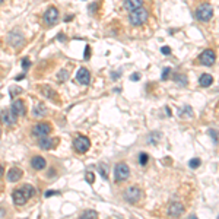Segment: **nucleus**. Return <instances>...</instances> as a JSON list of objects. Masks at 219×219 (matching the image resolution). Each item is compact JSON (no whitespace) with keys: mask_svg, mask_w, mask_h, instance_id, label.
<instances>
[{"mask_svg":"<svg viewBox=\"0 0 219 219\" xmlns=\"http://www.w3.org/2000/svg\"><path fill=\"white\" fill-rule=\"evenodd\" d=\"M8 42L12 45V47L19 48V47L25 42V40H24V35L21 34L19 31H12V32L9 34V37H8Z\"/></svg>","mask_w":219,"mask_h":219,"instance_id":"1a4fd4ad","label":"nucleus"},{"mask_svg":"<svg viewBox=\"0 0 219 219\" xmlns=\"http://www.w3.org/2000/svg\"><path fill=\"white\" fill-rule=\"evenodd\" d=\"M0 135H2V130H0Z\"/></svg>","mask_w":219,"mask_h":219,"instance_id":"37998d69","label":"nucleus"},{"mask_svg":"<svg viewBox=\"0 0 219 219\" xmlns=\"http://www.w3.org/2000/svg\"><path fill=\"white\" fill-rule=\"evenodd\" d=\"M47 113H48V109H47V107H45L42 102H38V104L35 105V108H34L35 117H44V116H47Z\"/></svg>","mask_w":219,"mask_h":219,"instance_id":"aec40b11","label":"nucleus"},{"mask_svg":"<svg viewBox=\"0 0 219 219\" xmlns=\"http://www.w3.org/2000/svg\"><path fill=\"white\" fill-rule=\"evenodd\" d=\"M199 83L202 85L203 88H208V86H211L213 83V76L212 75H208V73H204V75L200 76V79H199Z\"/></svg>","mask_w":219,"mask_h":219,"instance_id":"412c9836","label":"nucleus"},{"mask_svg":"<svg viewBox=\"0 0 219 219\" xmlns=\"http://www.w3.org/2000/svg\"><path fill=\"white\" fill-rule=\"evenodd\" d=\"M148 161H149V155H148V153H145V152H142V153L139 155V164L143 167V165H146V164H148Z\"/></svg>","mask_w":219,"mask_h":219,"instance_id":"b1692460","label":"nucleus"},{"mask_svg":"<svg viewBox=\"0 0 219 219\" xmlns=\"http://www.w3.org/2000/svg\"><path fill=\"white\" fill-rule=\"evenodd\" d=\"M42 19H44V24L47 26H53L57 22V19H59V10L54 8V6H51V8H48L45 10Z\"/></svg>","mask_w":219,"mask_h":219,"instance_id":"0eeeda50","label":"nucleus"},{"mask_svg":"<svg viewBox=\"0 0 219 219\" xmlns=\"http://www.w3.org/2000/svg\"><path fill=\"white\" fill-rule=\"evenodd\" d=\"M200 61H202L203 66H213L215 61H216V54H215V51L211 50V48L204 50L202 54H200Z\"/></svg>","mask_w":219,"mask_h":219,"instance_id":"6e6552de","label":"nucleus"},{"mask_svg":"<svg viewBox=\"0 0 219 219\" xmlns=\"http://www.w3.org/2000/svg\"><path fill=\"white\" fill-rule=\"evenodd\" d=\"M123 197L129 203H136V202H139L140 197H142V190L139 187H136V185H132V187H129V188L124 190Z\"/></svg>","mask_w":219,"mask_h":219,"instance_id":"7ed1b4c3","label":"nucleus"},{"mask_svg":"<svg viewBox=\"0 0 219 219\" xmlns=\"http://www.w3.org/2000/svg\"><path fill=\"white\" fill-rule=\"evenodd\" d=\"M21 190L24 191V194H25V197L28 199V200H29V199H31V197H32V196L35 194V188H34V187H32L31 184L22 185V188H21Z\"/></svg>","mask_w":219,"mask_h":219,"instance_id":"4be33fe9","label":"nucleus"},{"mask_svg":"<svg viewBox=\"0 0 219 219\" xmlns=\"http://www.w3.org/2000/svg\"><path fill=\"white\" fill-rule=\"evenodd\" d=\"M3 2H5V0H0V3H3Z\"/></svg>","mask_w":219,"mask_h":219,"instance_id":"79ce46f5","label":"nucleus"},{"mask_svg":"<svg viewBox=\"0 0 219 219\" xmlns=\"http://www.w3.org/2000/svg\"><path fill=\"white\" fill-rule=\"evenodd\" d=\"M161 53L165 54V56H169V54H171V48H169V47H162V48H161Z\"/></svg>","mask_w":219,"mask_h":219,"instance_id":"f704fd0d","label":"nucleus"},{"mask_svg":"<svg viewBox=\"0 0 219 219\" xmlns=\"http://www.w3.org/2000/svg\"><path fill=\"white\" fill-rule=\"evenodd\" d=\"M50 132H51V126H50V123H38V124H35L34 126V129H32V135L34 136H47V135H50Z\"/></svg>","mask_w":219,"mask_h":219,"instance_id":"9d476101","label":"nucleus"},{"mask_svg":"<svg viewBox=\"0 0 219 219\" xmlns=\"http://www.w3.org/2000/svg\"><path fill=\"white\" fill-rule=\"evenodd\" d=\"M73 148H75V151L77 153H85L91 148V140L86 136H77L73 140Z\"/></svg>","mask_w":219,"mask_h":219,"instance_id":"20e7f679","label":"nucleus"},{"mask_svg":"<svg viewBox=\"0 0 219 219\" xmlns=\"http://www.w3.org/2000/svg\"><path fill=\"white\" fill-rule=\"evenodd\" d=\"M200 164H202V161L199 159V158H194V159H190V162H188L190 168H197V167H200Z\"/></svg>","mask_w":219,"mask_h":219,"instance_id":"bb28decb","label":"nucleus"},{"mask_svg":"<svg viewBox=\"0 0 219 219\" xmlns=\"http://www.w3.org/2000/svg\"><path fill=\"white\" fill-rule=\"evenodd\" d=\"M140 6H143V0H124V9L129 12L140 8Z\"/></svg>","mask_w":219,"mask_h":219,"instance_id":"2eb2a0df","label":"nucleus"},{"mask_svg":"<svg viewBox=\"0 0 219 219\" xmlns=\"http://www.w3.org/2000/svg\"><path fill=\"white\" fill-rule=\"evenodd\" d=\"M184 213V206L181 203H172L168 208V215L172 216V218H178Z\"/></svg>","mask_w":219,"mask_h":219,"instance_id":"f8f14e48","label":"nucleus"},{"mask_svg":"<svg viewBox=\"0 0 219 219\" xmlns=\"http://www.w3.org/2000/svg\"><path fill=\"white\" fill-rule=\"evenodd\" d=\"M169 73H171V69H169V67L164 69V70H162V76H161V79H162V80H167V79H168V76H169Z\"/></svg>","mask_w":219,"mask_h":219,"instance_id":"c85d7f7f","label":"nucleus"},{"mask_svg":"<svg viewBox=\"0 0 219 219\" xmlns=\"http://www.w3.org/2000/svg\"><path fill=\"white\" fill-rule=\"evenodd\" d=\"M120 76H121V72H111V79L113 80H117Z\"/></svg>","mask_w":219,"mask_h":219,"instance_id":"72a5a7b5","label":"nucleus"},{"mask_svg":"<svg viewBox=\"0 0 219 219\" xmlns=\"http://www.w3.org/2000/svg\"><path fill=\"white\" fill-rule=\"evenodd\" d=\"M56 194H60V191H54V190H47L45 191V197H51V196H56Z\"/></svg>","mask_w":219,"mask_h":219,"instance_id":"473e14b6","label":"nucleus"},{"mask_svg":"<svg viewBox=\"0 0 219 219\" xmlns=\"http://www.w3.org/2000/svg\"><path fill=\"white\" fill-rule=\"evenodd\" d=\"M76 80H77V83L83 85V86L89 85L91 83V73H89V70L85 67L79 69L77 73H76Z\"/></svg>","mask_w":219,"mask_h":219,"instance_id":"9b49d317","label":"nucleus"},{"mask_svg":"<svg viewBox=\"0 0 219 219\" xmlns=\"http://www.w3.org/2000/svg\"><path fill=\"white\" fill-rule=\"evenodd\" d=\"M3 171H5V169H3V165L0 164V178L3 177Z\"/></svg>","mask_w":219,"mask_h":219,"instance_id":"58836bf2","label":"nucleus"},{"mask_svg":"<svg viewBox=\"0 0 219 219\" xmlns=\"http://www.w3.org/2000/svg\"><path fill=\"white\" fill-rule=\"evenodd\" d=\"M196 18L200 22H209L213 18V8L209 3H203L202 6H199L197 10H196Z\"/></svg>","mask_w":219,"mask_h":219,"instance_id":"f03ea898","label":"nucleus"},{"mask_svg":"<svg viewBox=\"0 0 219 219\" xmlns=\"http://www.w3.org/2000/svg\"><path fill=\"white\" fill-rule=\"evenodd\" d=\"M148 16H149L148 10L140 6V8H137V9H135V10L130 12V15H129V22H130L133 26H140L146 22Z\"/></svg>","mask_w":219,"mask_h":219,"instance_id":"f257e3e1","label":"nucleus"},{"mask_svg":"<svg viewBox=\"0 0 219 219\" xmlns=\"http://www.w3.org/2000/svg\"><path fill=\"white\" fill-rule=\"evenodd\" d=\"M165 111H167V116H171V113H169V108H168V107H165Z\"/></svg>","mask_w":219,"mask_h":219,"instance_id":"a19ab883","label":"nucleus"},{"mask_svg":"<svg viewBox=\"0 0 219 219\" xmlns=\"http://www.w3.org/2000/svg\"><path fill=\"white\" fill-rule=\"evenodd\" d=\"M22 178V171L19 168H12L10 171L8 172V180L10 183H16Z\"/></svg>","mask_w":219,"mask_h":219,"instance_id":"dca6fc26","label":"nucleus"},{"mask_svg":"<svg viewBox=\"0 0 219 219\" xmlns=\"http://www.w3.org/2000/svg\"><path fill=\"white\" fill-rule=\"evenodd\" d=\"M57 38H59L60 41H64V40H66V37H64L63 34H59V37H57Z\"/></svg>","mask_w":219,"mask_h":219,"instance_id":"4c0bfd02","label":"nucleus"},{"mask_svg":"<svg viewBox=\"0 0 219 219\" xmlns=\"http://www.w3.org/2000/svg\"><path fill=\"white\" fill-rule=\"evenodd\" d=\"M31 165H32V168H34V169L40 171V169L45 168L47 162H45V159H44L42 156H34V158L31 159Z\"/></svg>","mask_w":219,"mask_h":219,"instance_id":"4468645a","label":"nucleus"},{"mask_svg":"<svg viewBox=\"0 0 219 219\" xmlns=\"http://www.w3.org/2000/svg\"><path fill=\"white\" fill-rule=\"evenodd\" d=\"M38 145H40V148L44 149V151H48L53 148V139L48 137V136H41L40 137V140H38Z\"/></svg>","mask_w":219,"mask_h":219,"instance_id":"a211bd4d","label":"nucleus"},{"mask_svg":"<svg viewBox=\"0 0 219 219\" xmlns=\"http://www.w3.org/2000/svg\"><path fill=\"white\" fill-rule=\"evenodd\" d=\"M175 82H180L181 85H185L187 83V79H185V76H183V75H180V76H175Z\"/></svg>","mask_w":219,"mask_h":219,"instance_id":"c756f323","label":"nucleus"},{"mask_svg":"<svg viewBox=\"0 0 219 219\" xmlns=\"http://www.w3.org/2000/svg\"><path fill=\"white\" fill-rule=\"evenodd\" d=\"M80 218H98V213L95 211H85L82 215H80Z\"/></svg>","mask_w":219,"mask_h":219,"instance_id":"393cba45","label":"nucleus"},{"mask_svg":"<svg viewBox=\"0 0 219 219\" xmlns=\"http://www.w3.org/2000/svg\"><path fill=\"white\" fill-rule=\"evenodd\" d=\"M89 57H91V47H89V45H86V50H85L83 59L85 60H89Z\"/></svg>","mask_w":219,"mask_h":219,"instance_id":"2f4dec72","label":"nucleus"},{"mask_svg":"<svg viewBox=\"0 0 219 219\" xmlns=\"http://www.w3.org/2000/svg\"><path fill=\"white\" fill-rule=\"evenodd\" d=\"M16 118L18 116L12 111V109H5L0 113V123L5 124L6 127H10L13 124H16Z\"/></svg>","mask_w":219,"mask_h":219,"instance_id":"423d86ee","label":"nucleus"},{"mask_svg":"<svg viewBox=\"0 0 219 219\" xmlns=\"http://www.w3.org/2000/svg\"><path fill=\"white\" fill-rule=\"evenodd\" d=\"M15 79H16V80H22V79H24V75H19V76H16Z\"/></svg>","mask_w":219,"mask_h":219,"instance_id":"ea45409f","label":"nucleus"},{"mask_svg":"<svg viewBox=\"0 0 219 219\" xmlns=\"http://www.w3.org/2000/svg\"><path fill=\"white\" fill-rule=\"evenodd\" d=\"M13 202L16 203V204H19V206H22V204H25L28 202V199L25 197V194H24V191L21 188L13 191Z\"/></svg>","mask_w":219,"mask_h":219,"instance_id":"f3484780","label":"nucleus"},{"mask_svg":"<svg viewBox=\"0 0 219 219\" xmlns=\"http://www.w3.org/2000/svg\"><path fill=\"white\" fill-rule=\"evenodd\" d=\"M12 111L16 114V116H25L26 108H25V104L22 100H16V101L12 104Z\"/></svg>","mask_w":219,"mask_h":219,"instance_id":"ddd939ff","label":"nucleus"},{"mask_svg":"<svg viewBox=\"0 0 219 219\" xmlns=\"http://www.w3.org/2000/svg\"><path fill=\"white\" fill-rule=\"evenodd\" d=\"M57 77H59V80L60 82H66L69 79V72L66 70V69H61L59 72V75H57Z\"/></svg>","mask_w":219,"mask_h":219,"instance_id":"5701e85b","label":"nucleus"},{"mask_svg":"<svg viewBox=\"0 0 219 219\" xmlns=\"http://www.w3.org/2000/svg\"><path fill=\"white\" fill-rule=\"evenodd\" d=\"M41 93L45 96V98H48V100H53V101L57 100V93H56V91H54L53 88H50V86H42Z\"/></svg>","mask_w":219,"mask_h":219,"instance_id":"6ab92c4d","label":"nucleus"},{"mask_svg":"<svg viewBox=\"0 0 219 219\" xmlns=\"http://www.w3.org/2000/svg\"><path fill=\"white\" fill-rule=\"evenodd\" d=\"M209 133L212 135V139L215 140V143H218V137H216V135H218V133H216V130H209Z\"/></svg>","mask_w":219,"mask_h":219,"instance_id":"c9c22d12","label":"nucleus"},{"mask_svg":"<svg viewBox=\"0 0 219 219\" xmlns=\"http://www.w3.org/2000/svg\"><path fill=\"white\" fill-rule=\"evenodd\" d=\"M139 77H140V76H139V73H133V75H132V77H130V79H132L133 82H137V80H139Z\"/></svg>","mask_w":219,"mask_h":219,"instance_id":"e433bc0d","label":"nucleus"},{"mask_svg":"<svg viewBox=\"0 0 219 219\" xmlns=\"http://www.w3.org/2000/svg\"><path fill=\"white\" fill-rule=\"evenodd\" d=\"M114 175H116V181H117V183L127 180L129 175H130V168H129V165L124 164V162L117 164L116 168H114Z\"/></svg>","mask_w":219,"mask_h":219,"instance_id":"39448f33","label":"nucleus"},{"mask_svg":"<svg viewBox=\"0 0 219 219\" xmlns=\"http://www.w3.org/2000/svg\"><path fill=\"white\" fill-rule=\"evenodd\" d=\"M100 174H101V177L104 178V180H107V178H108V175H107V171H105V165H104V164H101V165H100Z\"/></svg>","mask_w":219,"mask_h":219,"instance_id":"cd10ccee","label":"nucleus"},{"mask_svg":"<svg viewBox=\"0 0 219 219\" xmlns=\"http://www.w3.org/2000/svg\"><path fill=\"white\" fill-rule=\"evenodd\" d=\"M22 67L25 69V70H28V69L31 67V60H29V59H24V60H22Z\"/></svg>","mask_w":219,"mask_h":219,"instance_id":"7c9ffc66","label":"nucleus"},{"mask_svg":"<svg viewBox=\"0 0 219 219\" xmlns=\"http://www.w3.org/2000/svg\"><path fill=\"white\" fill-rule=\"evenodd\" d=\"M85 178H86V181H88L89 184H93V181H95V174H93L92 171H88V172L85 174Z\"/></svg>","mask_w":219,"mask_h":219,"instance_id":"a878e982","label":"nucleus"}]
</instances>
